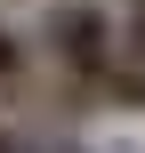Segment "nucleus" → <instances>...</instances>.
<instances>
[{
  "mask_svg": "<svg viewBox=\"0 0 145 153\" xmlns=\"http://www.w3.org/2000/svg\"><path fill=\"white\" fill-rule=\"evenodd\" d=\"M32 40H40V65L65 81V97H105L121 65V16L105 0H48Z\"/></svg>",
  "mask_w": 145,
  "mask_h": 153,
  "instance_id": "obj_1",
  "label": "nucleus"
},
{
  "mask_svg": "<svg viewBox=\"0 0 145 153\" xmlns=\"http://www.w3.org/2000/svg\"><path fill=\"white\" fill-rule=\"evenodd\" d=\"M40 40L24 32V24H8L0 16V105H32V89H40Z\"/></svg>",
  "mask_w": 145,
  "mask_h": 153,
  "instance_id": "obj_2",
  "label": "nucleus"
},
{
  "mask_svg": "<svg viewBox=\"0 0 145 153\" xmlns=\"http://www.w3.org/2000/svg\"><path fill=\"white\" fill-rule=\"evenodd\" d=\"M16 153H48V145H32V137H24V145H16Z\"/></svg>",
  "mask_w": 145,
  "mask_h": 153,
  "instance_id": "obj_3",
  "label": "nucleus"
}]
</instances>
